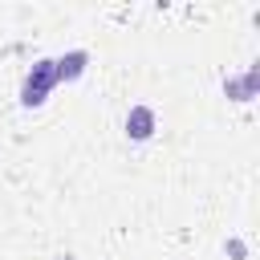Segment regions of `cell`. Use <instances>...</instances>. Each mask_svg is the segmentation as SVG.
Returning <instances> with one entry per match:
<instances>
[{"label": "cell", "instance_id": "obj_1", "mask_svg": "<svg viewBox=\"0 0 260 260\" xmlns=\"http://www.w3.org/2000/svg\"><path fill=\"white\" fill-rule=\"evenodd\" d=\"M57 89V73H53V57H37L20 81V106L24 110H41L49 102V93Z\"/></svg>", "mask_w": 260, "mask_h": 260}, {"label": "cell", "instance_id": "obj_4", "mask_svg": "<svg viewBox=\"0 0 260 260\" xmlns=\"http://www.w3.org/2000/svg\"><path fill=\"white\" fill-rule=\"evenodd\" d=\"M256 89H260V65H248L244 73H228L223 77V93L232 102H252Z\"/></svg>", "mask_w": 260, "mask_h": 260}, {"label": "cell", "instance_id": "obj_2", "mask_svg": "<svg viewBox=\"0 0 260 260\" xmlns=\"http://www.w3.org/2000/svg\"><path fill=\"white\" fill-rule=\"evenodd\" d=\"M154 134H158V114H154V106L134 102V106L126 110V138H130V142H150Z\"/></svg>", "mask_w": 260, "mask_h": 260}, {"label": "cell", "instance_id": "obj_5", "mask_svg": "<svg viewBox=\"0 0 260 260\" xmlns=\"http://www.w3.org/2000/svg\"><path fill=\"white\" fill-rule=\"evenodd\" d=\"M223 252H228L232 260H248V240H240V236H228V240H223Z\"/></svg>", "mask_w": 260, "mask_h": 260}, {"label": "cell", "instance_id": "obj_3", "mask_svg": "<svg viewBox=\"0 0 260 260\" xmlns=\"http://www.w3.org/2000/svg\"><path fill=\"white\" fill-rule=\"evenodd\" d=\"M89 49H65L61 57H53V73H57V85L61 81H81L85 69H89Z\"/></svg>", "mask_w": 260, "mask_h": 260}, {"label": "cell", "instance_id": "obj_6", "mask_svg": "<svg viewBox=\"0 0 260 260\" xmlns=\"http://www.w3.org/2000/svg\"><path fill=\"white\" fill-rule=\"evenodd\" d=\"M57 260H77V256H73V252H61V256H57Z\"/></svg>", "mask_w": 260, "mask_h": 260}]
</instances>
